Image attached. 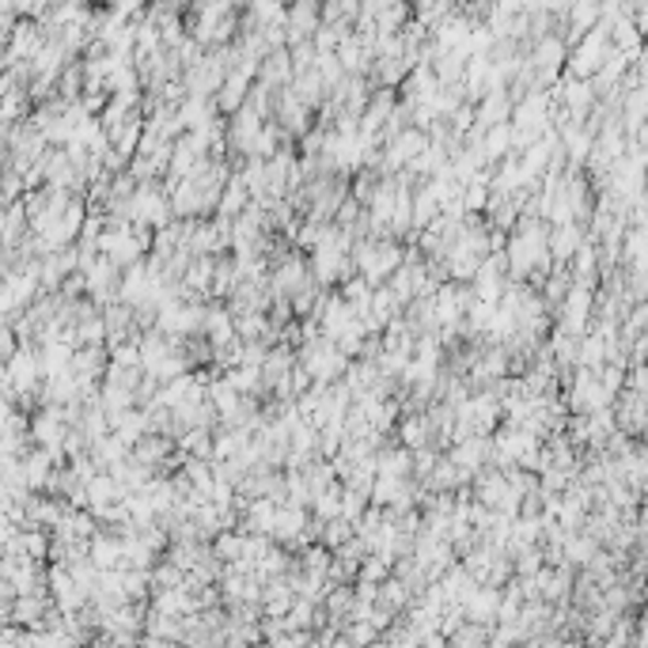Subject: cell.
Here are the masks:
<instances>
[{
    "mask_svg": "<svg viewBox=\"0 0 648 648\" xmlns=\"http://www.w3.org/2000/svg\"><path fill=\"white\" fill-rule=\"evenodd\" d=\"M357 266L368 281H383V277H395V269L402 266V251L395 243L364 240V243H357Z\"/></svg>",
    "mask_w": 648,
    "mask_h": 648,
    "instance_id": "1",
    "label": "cell"
}]
</instances>
